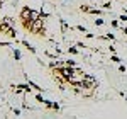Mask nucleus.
Masks as SVG:
<instances>
[{"instance_id": "obj_7", "label": "nucleus", "mask_w": 127, "mask_h": 119, "mask_svg": "<svg viewBox=\"0 0 127 119\" xmlns=\"http://www.w3.org/2000/svg\"><path fill=\"white\" fill-rule=\"evenodd\" d=\"M78 31H81V32H87V29H85L83 26H78Z\"/></svg>"}, {"instance_id": "obj_2", "label": "nucleus", "mask_w": 127, "mask_h": 119, "mask_svg": "<svg viewBox=\"0 0 127 119\" xmlns=\"http://www.w3.org/2000/svg\"><path fill=\"white\" fill-rule=\"evenodd\" d=\"M41 26H42V20L41 19H36V20H31V31H34V32H39L41 31Z\"/></svg>"}, {"instance_id": "obj_6", "label": "nucleus", "mask_w": 127, "mask_h": 119, "mask_svg": "<svg viewBox=\"0 0 127 119\" xmlns=\"http://www.w3.org/2000/svg\"><path fill=\"white\" fill-rule=\"evenodd\" d=\"M29 85H31V87H32V89H36V90H42V89H39V87H37L36 83H32V82H29Z\"/></svg>"}, {"instance_id": "obj_3", "label": "nucleus", "mask_w": 127, "mask_h": 119, "mask_svg": "<svg viewBox=\"0 0 127 119\" xmlns=\"http://www.w3.org/2000/svg\"><path fill=\"white\" fill-rule=\"evenodd\" d=\"M97 82H95V78L93 77H88V75H85L83 77V82H81V85L85 87V85H95Z\"/></svg>"}, {"instance_id": "obj_5", "label": "nucleus", "mask_w": 127, "mask_h": 119, "mask_svg": "<svg viewBox=\"0 0 127 119\" xmlns=\"http://www.w3.org/2000/svg\"><path fill=\"white\" fill-rule=\"evenodd\" d=\"M32 17V10H29V9H26V10H22V19H31Z\"/></svg>"}, {"instance_id": "obj_4", "label": "nucleus", "mask_w": 127, "mask_h": 119, "mask_svg": "<svg viewBox=\"0 0 127 119\" xmlns=\"http://www.w3.org/2000/svg\"><path fill=\"white\" fill-rule=\"evenodd\" d=\"M61 75L64 77L66 80H69L71 77H73V70H69V68H63L61 70Z\"/></svg>"}, {"instance_id": "obj_1", "label": "nucleus", "mask_w": 127, "mask_h": 119, "mask_svg": "<svg viewBox=\"0 0 127 119\" xmlns=\"http://www.w3.org/2000/svg\"><path fill=\"white\" fill-rule=\"evenodd\" d=\"M9 24H10V22H5V20H3V24H0V31H2V32H7L9 36H12V38H14V36H15V31L12 29Z\"/></svg>"}]
</instances>
